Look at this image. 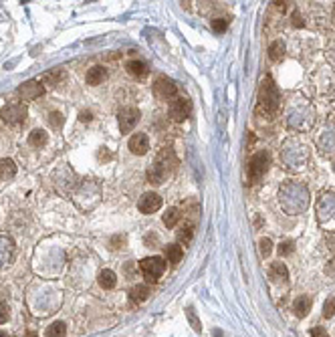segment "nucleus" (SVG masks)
I'll return each instance as SVG.
<instances>
[{"label":"nucleus","mask_w":335,"mask_h":337,"mask_svg":"<svg viewBox=\"0 0 335 337\" xmlns=\"http://www.w3.org/2000/svg\"><path fill=\"white\" fill-rule=\"evenodd\" d=\"M279 200L283 204V208L289 212V214H299L307 208L309 204V194H307V188L303 184H295V182H289L281 188L279 192Z\"/></svg>","instance_id":"obj_1"},{"label":"nucleus","mask_w":335,"mask_h":337,"mask_svg":"<svg viewBox=\"0 0 335 337\" xmlns=\"http://www.w3.org/2000/svg\"><path fill=\"white\" fill-rule=\"evenodd\" d=\"M174 166H176L174 152H172V150H162V152L158 154L156 162L148 168V180H150L152 184H162Z\"/></svg>","instance_id":"obj_2"},{"label":"nucleus","mask_w":335,"mask_h":337,"mask_svg":"<svg viewBox=\"0 0 335 337\" xmlns=\"http://www.w3.org/2000/svg\"><path fill=\"white\" fill-rule=\"evenodd\" d=\"M279 89H277V85H275V81L271 79V77H265L263 79V83H261V95H259V105H261V109L265 111V113H269V115H273V113H277V109H279Z\"/></svg>","instance_id":"obj_3"},{"label":"nucleus","mask_w":335,"mask_h":337,"mask_svg":"<svg viewBox=\"0 0 335 337\" xmlns=\"http://www.w3.org/2000/svg\"><path fill=\"white\" fill-rule=\"evenodd\" d=\"M140 267H142V273L148 281H158L162 277V273L166 271V263L160 257H148V259L142 261Z\"/></svg>","instance_id":"obj_4"},{"label":"nucleus","mask_w":335,"mask_h":337,"mask_svg":"<svg viewBox=\"0 0 335 337\" xmlns=\"http://www.w3.org/2000/svg\"><path fill=\"white\" fill-rule=\"evenodd\" d=\"M269 162H271V158H269L267 152H259V154H255L250 158V162H248V176H250L253 182H259L261 176H265V172L269 168Z\"/></svg>","instance_id":"obj_5"},{"label":"nucleus","mask_w":335,"mask_h":337,"mask_svg":"<svg viewBox=\"0 0 335 337\" xmlns=\"http://www.w3.org/2000/svg\"><path fill=\"white\" fill-rule=\"evenodd\" d=\"M117 121H119L121 134H130L138 125V121H140V109H136V107H123L119 111V115H117Z\"/></svg>","instance_id":"obj_6"},{"label":"nucleus","mask_w":335,"mask_h":337,"mask_svg":"<svg viewBox=\"0 0 335 337\" xmlns=\"http://www.w3.org/2000/svg\"><path fill=\"white\" fill-rule=\"evenodd\" d=\"M26 119V107L24 105H8L4 111H2V121L8 123V125H18V123H24Z\"/></svg>","instance_id":"obj_7"},{"label":"nucleus","mask_w":335,"mask_h":337,"mask_svg":"<svg viewBox=\"0 0 335 337\" xmlns=\"http://www.w3.org/2000/svg\"><path fill=\"white\" fill-rule=\"evenodd\" d=\"M138 208H140V212H144V214H154L156 210L162 208V198H160L156 192H146V194L140 198Z\"/></svg>","instance_id":"obj_8"},{"label":"nucleus","mask_w":335,"mask_h":337,"mask_svg":"<svg viewBox=\"0 0 335 337\" xmlns=\"http://www.w3.org/2000/svg\"><path fill=\"white\" fill-rule=\"evenodd\" d=\"M190 111H192V105H190V101H188L186 97H178V99H174L172 105H170V115H172V119H176V121H184V119L190 115Z\"/></svg>","instance_id":"obj_9"},{"label":"nucleus","mask_w":335,"mask_h":337,"mask_svg":"<svg viewBox=\"0 0 335 337\" xmlns=\"http://www.w3.org/2000/svg\"><path fill=\"white\" fill-rule=\"evenodd\" d=\"M14 259V240L8 234H0V269L8 267Z\"/></svg>","instance_id":"obj_10"},{"label":"nucleus","mask_w":335,"mask_h":337,"mask_svg":"<svg viewBox=\"0 0 335 337\" xmlns=\"http://www.w3.org/2000/svg\"><path fill=\"white\" fill-rule=\"evenodd\" d=\"M43 85L38 83V81H26V83H22L20 87H18V95H20V99L22 101H32V99H36L38 95H43Z\"/></svg>","instance_id":"obj_11"},{"label":"nucleus","mask_w":335,"mask_h":337,"mask_svg":"<svg viewBox=\"0 0 335 337\" xmlns=\"http://www.w3.org/2000/svg\"><path fill=\"white\" fill-rule=\"evenodd\" d=\"M154 91H156V95H158V99H172L174 97V93H176V85H174V81H170L167 77H160L158 81H156V85H154Z\"/></svg>","instance_id":"obj_12"},{"label":"nucleus","mask_w":335,"mask_h":337,"mask_svg":"<svg viewBox=\"0 0 335 337\" xmlns=\"http://www.w3.org/2000/svg\"><path fill=\"white\" fill-rule=\"evenodd\" d=\"M130 150H132V154H136V156H144V154L150 150V140H148V136H146V134H134V136L130 138Z\"/></svg>","instance_id":"obj_13"},{"label":"nucleus","mask_w":335,"mask_h":337,"mask_svg":"<svg viewBox=\"0 0 335 337\" xmlns=\"http://www.w3.org/2000/svg\"><path fill=\"white\" fill-rule=\"evenodd\" d=\"M269 279L273 281V283H285L287 279H289V271H287V267H285V263H273L271 265V269H269Z\"/></svg>","instance_id":"obj_14"},{"label":"nucleus","mask_w":335,"mask_h":337,"mask_svg":"<svg viewBox=\"0 0 335 337\" xmlns=\"http://www.w3.org/2000/svg\"><path fill=\"white\" fill-rule=\"evenodd\" d=\"M293 311H295V315H297V317H305V315L311 311V299H309L307 295L297 297V299H295V303H293Z\"/></svg>","instance_id":"obj_15"},{"label":"nucleus","mask_w":335,"mask_h":337,"mask_svg":"<svg viewBox=\"0 0 335 337\" xmlns=\"http://www.w3.org/2000/svg\"><path fill=\"white\" fill-rule=\"evenodd\" d=\"M47 142H49V136L45 130H32L28 136V144L32 148H43V146H47Z\"/></svg>","instance_id":"obj_16"},{"label":"nucleus","mask_w":335,"mask_h":337,"mask_svg":"<svg viewBox=\"0 0 335 337\" xmlns=\"http://www.w3.org/2000/svg\"><path fill=\"white\" fill-rule=\"evenodd\" d=\"M97 281H99V285H101L103 289H113V287H115V283H117V277H115V273H113V271L103 269V271L99 273Z\"/></svg>","instance_id":"obj_17"},{"label":"nucleus","mask_w":335,"mask_h":337,"mask_svg":"<svg viewBox=\"0 0 335 337\" xmlns=\"http://www.w3.org/2000/svg\"><path fill=\"white\" fill-rule=\"evenodd\" d=\"M105 77H107V73H105L103 67H91L87 71V83L89 85H99V83H103Z\"/></svg>","instance_id":"obj_18"},{"label":"nucleus","mask_w":335,"mask_h":337,"mask_svg":"<svg viewBox=\"0 0 335 337\" xmlns=\"http://www.w3.org/2000/svg\"><path fill=\"white\" fill-rule=\"evenodd\" d=\"M14 174H16V164L12 160L8 158L0 160V180H10L14 178Z\"/></svg>","instance_id":"obj_19"},{"label":"nucleus","mask_w":335,"mask_h":337,"mask_svg":"<svg viewBox=\"0 0 335 337\" xmlns=\"http://www.w3.org/2000/svg\"><path fill=\"white\" fill-rule=\"evenodd\" d=\"M164 255H166L167 263H172V265H178L180 261H182V246H178V244H167L166 248H164Z\"/></svg>","instance_id":"obj_20"},{"label":"nucleus","mask_w":335,"mask_h":337,"mask_svg":"<svg viewBox=\"0 0 335 337\" xmlns=\"http://www.w3.org/2000/svg\"><path fill=\"white\" fill-rule=\"evenodd\" d=\"M128 73L134 77H146L148 75V67L144 61H130L128 63Z\"/></svg>","instance_id":"obj_21"},{"label":"nucleus","mask_w":335,"mask_h":337,"mask_svg":"<svg viewBox=\"0 0 335 337\" xmlns=\"http://www.w3.org/2000/svg\"><path fill=\"white\" fill-rule=\"evenodd\" d=\"M130 297L136 301V303H142L150 297V287L148 285H136L132 291H130Z\"/></svg>","instance_id":"obj_22"},{"label":"nucleus","mask_w":335,"mask_h":337,"mask_svg":"<svg viewBox=\"0 0 335 337\" xmlns=\"http://www.w3.org/2000/svg\"><path fill=\"white\" fill-rule=\"evenodd\" d=\"M283 55H285V45L281 40L271 43V47H269V59L271 61H279V59H283Z\"/></svg>","instance_id":"obj_23"},{"label":"nucleus","mask_w":335,"mask_h":337,"mask_svg":"<svg viewBox=\"0 0 335 337\" xmlns=\"http://www.w3.org/2000/svg\"><path fill=\"white\" fill-rule=\"evenodd\" d=\"M65 333H67V327L61 321H55L47 327V337H65Z\"/></svg>","instance_id":"obj_24"},{"label":"nucleus","mask_w":335,"mask_h":337,"mask_svg":"<svg viewBox=\"0 0 335 337\" xmlns=\"http://www.w3.org/2000/svg\"><path fill=\"white\" fill-rule=\"evenodd\" d=\"M192 234H194V226H192L190 222H186V224L178 230V240L184 242V244H188V242L192 240Z\"/></svg>","instance_id":"obj_25"},{"label":"nucleus","mask_w":335,"mask_h":337,"mask_svg":"<svg viewBox=\"0 0 335 337\" xmlns=\"http://www.w3.org/2000/svg\"><path fill=\"white\" fill-rule=\"evenodd\" d=\"M178 220H180V212L176 208H167L166 214H164V224H166L167 228H172V226H176Z\"/></svg>","instance_id":"obj_26"},{"label":"nucleus","mask_w":335,"mask_h":337,"mask_svg":"<svg viewBox=\"0 0 335 337\" xmlns=\"http://www.w3.org/2000/svg\"><path fill=\"white\" fill-rule=\"evenodd\" d=\"M63 79H65V73H63L61 69L51 71V73H47V75L43 77V81H45V83H51V85H57V83L63 81Z\"/></svg>","instance_id":"obj_27"},{"label":"nucleus","mask_w":335,"mask_h":337,"mask_svg":"<svg viewBox=\"0 0 335 337\" xmlns=\"http://www.w3.org/2000/svg\"><path fill=\"white\" fill-rule=\"evenodd\" d=\"M49 123H51V128H55V130H61V125H63V115H61L59 111H53V113H49Z\"/></svg>","instance_id":"obj_28"},{"label":"nucleus","mask_w":335,"mask_h":337,"mask_svg":"<svg viewBox=\"0 0 335 337\" xmlns=\"http://www.w3.org/2000/svg\"><path fill=\"white\" fill-rule=\"evenodd\" d=\"M335 315V297H331V299H327L325 301V305H323V317H333Z\"/></svg>","instance_id":"obj_29"},{"label":"nucleus","mask_w":335,"mask_h":337,"mask_svg":"<svg viewBox=\"0 0 335 337\" xmlns=\"http://www.w3.org/2000/svg\"><path fill=\"white\" fill-rule=\"evenodd\" d=\"M259 246H261V255H263V257H269L271 250H273V242H271L269 238H263V240L259 242Z\"/></svg>","instance_id":"obj_30"},{"label":"nucleus","mask_w":335,"mask_h":337,"mask_svg":"<svg viewBox=\"0 0 335 337\" xmlns=\"http://www.w3.org/2000/svg\"><path fill=\"white\" fill-rule=\"evenodd\" d=\"M293 252V240H285L281 246H279V255L281 257H287V255H291Z\"/></svg>","instance_id":"obj_31"},{"label":"nucleus","mask_w":335,"mask_h":337,"mask_svg":"<svg viewBox=\"0 0 335 337\" xmlns=\"http://www.w3.org/2000/svg\"><path fill=\"white\" fill-rule=\"evenodd\" d=\"M186 315H188V319H190V323H192V327L196 329V331H202V325H200V321L196 319V315H194V311L192 309H188L186 311Z\"/></svg>","instance_id":"obj_32"},{"label":"nucleus","mask_w":335,"mask_h":337,"mask_svg":"<svg viewBox=\"0 0 335 337\" xmlns=\"http://www.w3.org/2000/svg\"><path fill=\"white\" fill-rule=\"evenodd\" d=\"M226 26H228V22H226L224 18H218V20H214V22H212V28H214L216 32H224V30H226Z\"/></svg>","instance_id":"obj_33"},{"label":"nucleus","mask_w":335,"mask_h":337,"mask_svg":"<svg viewBox=\"0 0 335 337\" xmlns=\"http://www.w3.org/2000/svg\"><path fill=\"white\" fill-rule=\"evenodd\" d=\"M123 242H125L123 236H113L111 238V248H123Z\"/></svg>","instance_id":"obj_34"},{"label":"nucleus","mask_w":335,"mask_h":337,"mask_svg":"<svg viewBox=\"0 0 335 337\" xmlns=\"http://www.w3.org/2000/svg\"><path fill=\"white\" fill-rule=\"evenodd\" d=\"M6 319H8V307L4 303H0V325L6 323Z\"/></svg>","instance_id":"obj_35"},{"label":"nucleus","mask_w":335,"mask_h":337,"mask_svg":"<svg viewBox=\"0 0 335 337\" xmlns=\"http://www.w3.org/2000/svg\"><path fill=\"white\" fill-rule=\"evenodd\" d=\"M313 337H329V335H327V331L323 327H315L313 329Z\"/></svg>","instance_id":"obj_36"},{"label":"nucleus","mask_w":335,"mask_h":337,"mask_svg":"<svg viewBox=\"0 0 335 337\" xmlns=\"http://www.w3.org/2000/svg\"><path fill=\"white\" fill-rule=\"evenodd\" d=\"M91 119V113L87 111V113H81V121H89Z\"/></svg>","instance_id":"obj_37"},{"label":"nucleus","mask_w":335,"mask_h":337,"mask_svg":"<svg viewBox=\"0 0 335 337\" xmlns=\"http://www.w3.org/2000/svg\"><path fill=\"white\" fill-rule=\"evenodd\" d=\"M26 337H38V333H34V331H30V333H28V335Z\"/></svg>","instance_id":"obj_38"},{"label":"nucleus","mask_w":335,"mask_h":337,"mask_svg":"<svg viewBox=\"0 0 335 337\" xmlns=\"http://www.w3.org/2000/svg\"><path fill=\"white\" fill-rule=\"evenodd\" d=\"M0 337H8V333H6V331H2V329H0Z\"/></svg>","instance_id":"obj_39"}]
</instances>
